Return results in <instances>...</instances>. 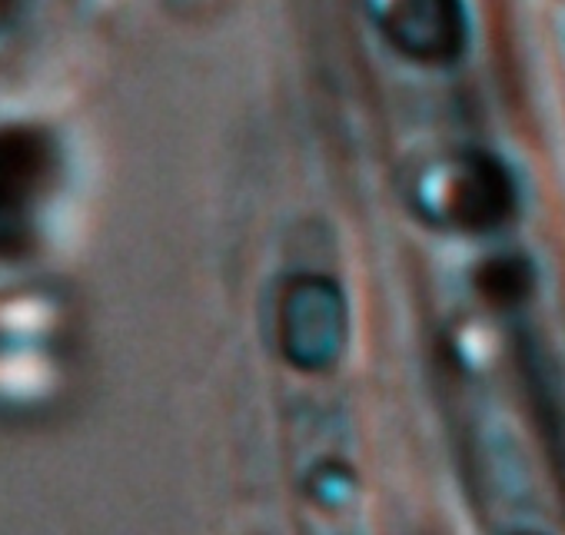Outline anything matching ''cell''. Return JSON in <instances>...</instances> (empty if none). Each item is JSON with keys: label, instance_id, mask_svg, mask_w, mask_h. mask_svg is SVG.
<instances>
[{"label": "cell", "instance_id": "cell-3", "mask_svg": "<svg viewBox=\"0 0 565 535\" xmlns=\"http://www.w3.org/2000/svg\"><path fill=\"white\" fill-rule=\"evenodd\" d=\"M482 287L492 300L499 303H515L525 290H529V266H522L519 259H495L486 266Z\"/></svg>", "mask_w": 565, "mask_h": 535}, {"label": "cell", "instance_id": "cell-1", "mask_svg": "<svg viewBox=\"0 0 565 535\" xmlns=\"http://www.w3.org/2000/svg\"><path fill=\"white\" fill-rule=\"evenodd\" d=\"M383 31L396 51L426 64L459 57L469 34L462 0H393Z\"/></svg>", "mask_w": 565, "mask_h": 535}, {"label": "cell", "instance_id": "cell-2", "mask_svg": "<svg viewBox=\"0 0 565 535\" xmlns=\"http://www.w3.org/2000/svg\"><path fill=\"white\" fill-rule=\"evenodd\" d=\"M515 206V183L502 160L489 153H466L449 190V216L456 226L486 233L509 220Z\"/></svg>", "mask_w": 565, "mask_h": 535}]
</instances>
